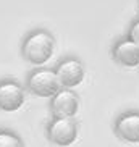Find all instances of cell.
Returning <instances> with one entry per match:
<instances>
[{
  "label": "cell",
  "instance_id": "1",
  "mask_svg": "<svg viewBox=\"0 0 139 147\" xmlns=\"http://www.w3.org/2000/svg\"><path fill=\"white\" fill-rule=\"evenodd\" d=\"M53 50H55V39L45 29L32 31L24 39L21 47L23 57L34 66H40L44 63H47L52 58Z\"/></svg>",
  "mask_w": 139,
  "mask_h": 147
},
{
  "label": "cell",
  "instance_id": "2",
  "mask_svg": "<svg viewBox=\"0 0 139 147\" xmlns=\"http://www.w3.org/2000/svg\"><path fill=\"white\" fill-rule=\"evenodd\" d=\"M28 89L32 94L39 95V97H50L52 99L53 95L61 89V86L53 69L42 68V69H36L29 74Z\"/></svg>",
  "mask_w": 139,
  "mask_h": 147
},
{
  "label": "cell",
  "instance_id": "3",
  "mask_svg": "<svg viewBox=\"0 0 139 147\" xmlns=\"http://www.w3.org/2000/svg\"><path fill=\"white\" fill-rule=\"evenodd\" d=\"M49 141L58 147H68L78 138V125L73 118H53L47 128Z\"/></svg>",
  "mask_w": 139,
  "mask_h": 147
},
{
  "label": "cell",
  "instance_id": "4",
  "mask_svg": "<svg viewBox=\"0 0 139 147\" xmlns=\"http://www.w3.org/2000/svg\"><path fill=\"white\" fill-rule=\"evenodd\" d=\"M60 86L65 89H73L79 86L84 79V66L78 58H65L55 68Z\"/></svg>",
  "mask_w": 139,
  "mask_h": 147
},
{
  "label": "cell",
  "instance_id": "5",
  "mask_svg": "<svg viewBox=\"0 0 139 147\" xmlns=\"http://www.w3.org/2000/svg\"><path fill=\"white\" fill-rule=\"evenodd\" d=\"M78 95L71 89H60L50 99V110L55 118H73L78 113Z\"/></svg>",
  "mask_w": 139,
  "mask_h": 147
},
{
  "label": "cell",
  "instance_id": "6",
  "mask_svg": "<svg viewBox=\"0 0 139 147\" xmlns=\"http://www.w3.org/2000/svg\"><path fill=\"white\" fill-rule=\"evenodd\" d=\"M24 89L16 81L0 82V110L2 112H16L24 104Z\"/></svg>",
  "mask_w": 139,
  "mask_h": 147
},
{
  "label": "cell",
  "instance_id": "7",
  "mask_svg": "<svg viewBox=\"0 0 139 147\" xmlns=\"http://www.w3.org/2000/svg\"><path fill=\"white\" fill-rule=\"evenodd\" d=\"M115 131L123 141L131 144H139V113H125L117 120Z\"/></svg>",
  "mask_w": 139,
  "mask_h": 147
},
{
  "label": "cell",
  "instance_id": "8",
  "mask_svg": "<svg viewBox=\"0 0 139 147\" xmlns=\"http://www.w3.org/2000/svg\"><path fill=\"white\" fill-rule=\"evenodd\" d=\"M113 58L126 68L139 66V45L131 39L120 40L113 47Z\"/></svg>",
  "mask_w": 139,
  "mask_h": 147
},
{
  "label": "cell",
  "instance_id": "9",
  "mask_svg": "<svg viewBox=\"0 0 139 147\" xmlns=\"http://www.w3.org/2000/svg\"><path fill=\"white\" fill-rule=\"evenodd\" d=\"M0 147H24V144L15 133L0 129Z\"/></svg>",
  "mask_w": 139,
  "mask_h": 147
},
{
  "label": "cell",
  "instance_id": "10",
  "mask_svg": "<svg viewBox=\"0 0 139 147\" xmlns=\"http://www.w3.org/2000/svg\"><path fill=\"white\" fill-rule=\"evenodd\" d=\"M130 39L139 45V21H136L130 29Z\"/></svg>",
  "mask_w": 139,
  "mask_h": 147
}]
</instances>
